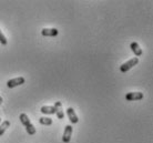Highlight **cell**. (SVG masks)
I'll use <instances>...</instances> for the list:
<instances>
[{
  "instance_id": "6da1fadb",
  "label": "cell",
  "mask_w": 153,
  "mask_h": 143,
  "mask_svg": "<svg viewBox=\"0 0 153 143\" xmlns=\"http://www.w3.org/2000/svg\"><path fill=\"white\" fill-rule=\"evenodd\" d=\"M20 119V122L25 125V128H26V131L28 132V134L29 136H35L36 134V128L35 125L31 123L30 119L28 118V116L26 114V113H21L19 116Z\"/></svg>"
},
{
  "instance_id": "7a4b0ae2",
  "label": "cell",
  "mask_w": 153,
  "mask_h": 143,
  "mask_svg": "<svg viewBox=\"0 0 153 143\" xmlns=\"http://www.w3.org/2000/svg\"><path fill=\"white\" fill-rule=\"evenodd\" d=\"M139 63V58H137V57H134V58L130 59V60H128L126 62H124L122 66L120 67V71L121 72H126V71H129L130 69H132L134 66H137Z\"/></svg>"
},
{
  "instance_id": "3957f363",
  "label": "cell",
  "mask_w": 153,
  "mask_h": 143,
  "mask_svg": "<svg viewBox=\"0 0 153 143\" xmlns=\"http://www.w3.org/2000/svg\"><path fill=\"white\" fill-rule=\"evenodd\" d=\"M26 82V79L23 77H19V78H15V79H11V80H8L7 81V87L8 88H16V87H19V85L23 84Z\"/></svg>"
},
{
  "instance_id": "277c9868",
  "label": "cell",
  "mask_w": 153,
  "mask_h": 143,
  "mask_svg": "<svg viewBox=\"0 0 153 143\" xmlns=\"http://www.w3.org/2000/svg\"><path fill=\"white\" fill-rule=\"evenodd\" d=\"M72 125L68 124L65 129V132H63V136H62V141L65 143H69L70 140H71V136H72Z\"/></svg>"
},
{
  "instance_id": "5b68a950",
  "label": "cell",
  "mask_w": 153,
  "mask_h": 143,
  "mask_svg": "<svg viewBox=\"0 0 153 143\" xmlns=\"http://www.w3.org/2000/svg\"><path fill=\"white\" fill-rule=\"evenodd\" d=\"M126 101H139L143 99V93L142 92H129L126 96Z\"/></svg>"
},
{
  "instance_id": "8992f818",
  "label": "cell",
  "mask_w": 153,
  "mask_h": 143,
  "mask_svg": "<svg viewBox=\"0 0 153 143\" xmlns=\"http://www.w3.org/2000/svg\"><path fill=\"white\" fill-rule=\"evenodd\" d=\"M54 110H56V113L54 114H57L58 119H60L62 120L63 118H65V112H63V109H62V103L60 101H57L56 103H54Z\"/></svg>"
},
{
  "instance_id": "52a82bcc",
  "label": "cell",
  "mask_w": 153,
  "mask_h": 143,
  "mask_svg": "<svg viewBox=\"0 0 153 143\" xmlns=\"http://www.w3.org/2000/svg\"><path fill=\"white\" fill-rule=\"evenodd\" d=\"M58 29L56 28H45L41 30V35L43 37H56L58 36Z\"/></svg>"
},
{
  "instance_id": "ba28073f",
  "label": "cell",
  "mask_w": 153,
  "mask_h": 143,
  "mask_svg": "<svg viewBox=\"0 0 153 143\" xmlns=\"http://www.w3.org/2000/svg\"><path fill=\"white\" fill-rule=\"evenodd\" d=\"M67 116H68V118H69V120L71 123L76 124L79 122V119H78V116L76 114V112H74V109L73 108H68L67 109Z\"/></svg>"
},
{
  "instance_id": "9c48e42d",
  "label": "cell",
  "mask_w": 153,
  "mask_h": 143,
  "mask_svg": "<svg viewBox=\"0 0 153 143\" xmlns=\"http://www.w3.org/2000/svg\"><path fill=\"white\" fill-rule=\"evenodd\" d=\"M130 48H131V50H132V52L137 56V58H138V57H141L142 54H143V51H142V49L140 48V46H139L137 42L131 43Z\"/></svg>"
},
{
  "instance_id": "30bf717a",
  "label": "cell",
  "mask_w": 153,
  "mask_h": 143,
  "mask_svg": "<svg viewBox=\"0 0 153 143\" xmlns=\"http://www.w3.org/2000/svg\"><path fill=\"white\" fill-rule=\"evenodd\" d=\"M40 111H41V113H43V114H54V113H56L54 107H52V105H43Z\"/></svg>"
},
{
  "instance_id": "8fae6325",
  "label": "cell",
  "mask_w": 153,
  "mask_h": 143,
  "mask_svg": "<svg viewBox=\"0 0 153 143\" xmlns=\"http://www.w3.org/2000/svg\"><path fill=\"white\" fill-rule=\"evenodd\" d=\"M39 123L42 124V125H51L52 124V119L48 118V116H42V118L39 119Z\"/></svg>"
},
{
  "instance_id": "7c38bea8",
  "label": "cell",
  "mask_w": 153,
  "mask_h": 143,
  "mask_svg": "<svg viewBox=\"0 0 153 143\" xmlns=\"http://www.w3.org/2000/svg\"><path fill=\"white\" fill-rule=\"evenodd\" d=\"M9 127H10V122H9L8 120L4 121L2 123L0 124V136L4 134V132H6V130H7Z\"/></svg>"
},
{
  "instance_id": "4fadbf2b",
  "label": "cell",
  "mask_w": 153,
  "mask_h": 143,
  "mask_svg": "<svg viewBox=\"0 0 153 143\" xmlns=\"http://www.w3.org/2000/svg\"><path fill=\"white\" fill-rule=\"evenodd\" d=\"M0 43L1 44H4V46H6L8 43V41H7V38L4 37V35L2 33V31L0 30Z\"/></svg>"
},
{
  "instance_id": "5bb4252c",
  "label": "cell",
  "mask_w": 153,
  "mask_h": 143,
  "mask_svg": "<svg viewBox=\"0 0 153 143\" xmlns=\"http://www.w3.org/2000/svg\"><path fill=\"white\" fill-rule=\"evenodd\" d=\"M2 101H4V100H2V98L0 97V104H1V103H2Z\"/></svg>"
},
{
  "instance_id": "9a60e30c",
  "label": "cell",
  "mask_w": 153,
  "mask_h": 143,
  "mask_svg": "<svg viewBox=\"0 0 153 143\" xmlns=\"http://www.w3.org/2000/svg\"><path fill=\"white\" fill-rule=\"evenodd\" d=\"M0 123H1V119H0Z\"/></svg>"
}]
</instances>
